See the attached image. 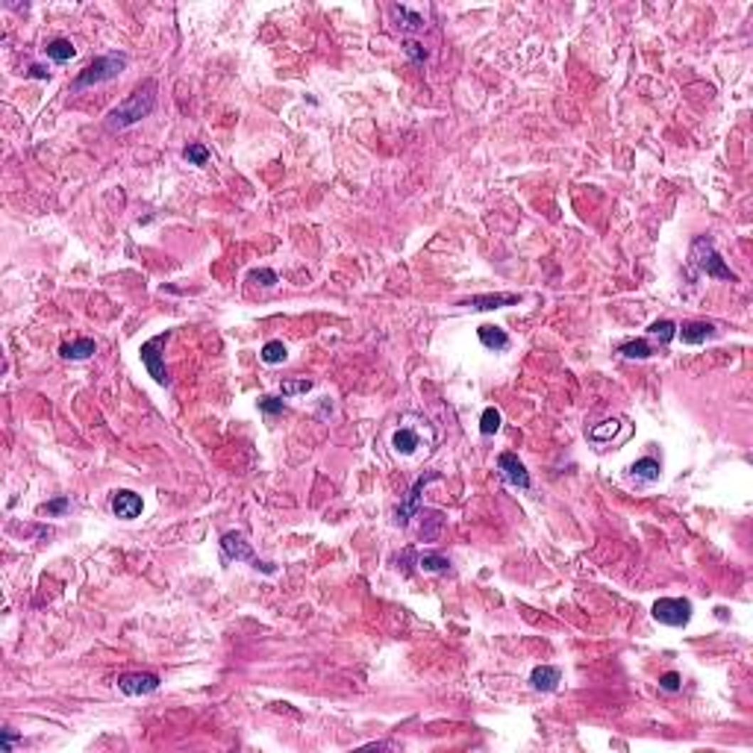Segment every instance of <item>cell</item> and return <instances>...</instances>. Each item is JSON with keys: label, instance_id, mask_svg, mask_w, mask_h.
<instances>
[{"label": "cell", "instance_id": "1", "mask_svg": "<svg viewBox=\"0 0 753 753\" xmlns=\"http://www.w3.org/2000/svg\"><path fill=\"white\" fill-rule=\"evenodd\" d=\"M154 110H156V82L147 80L144 85H139L130 97L121 100L115 110L106 115V127H110V130H127V127H133L141 118H147Z\"/></svg>", "mask_w": 753, "mask_h": 753}, {"label": "cell", "instance_id": "2", "mask_svg": "<svg viewBox=\"0 0 753 753\" xmlns=\"http://www.w3.org/2000/svg\"><path fill=\"white\" fill-rule=\"evenodd\" d=\"M127 65H130V56L127 53H103L97 56L95 62H89L71 82V89L74 92H82V89H92V85H103V82H112L118 80Z\"/></svg>", "mask_w": 753, "mask_h": 753}, {"label": "cell", "instance_id": "3", "mask_svg": "<svg viewBox=\"0 0 753 753\" xmlns=\"http://www.w3.org/2000/svg\"><path fill=\"white\" fill-rule=\"evenodd\" d=\"M688 262H692L698 271H703L706 277L727 279V283H739V277L724 265L721 253L715 250V242L709 239V235H698V239L692 242V250H688Z\"/></svg>", "mask_w": 753, "mask_h": 753}, {"label": "cell", "instance_id": "4", "mask_svg": "<svg viewBox=\"0 0 753 753\" xmlns=\"http://www.w3.org/2000/svg\"><path fill=\"white\" fill-rule=\"evenodd\" d=\"M221 556H224V562H233V559H235V562H250L256 571H262V574H277V565L256 556L250 542L245 539V533H239V530H230V533L221 535Z\"/></svg>", "mask_w": 753, "mask_h": 753}, {"label": "cell", "instance_id": "5", "mask_svg": "<svg viewBox=\"0 0 753 753\" xmlns=\"http://www.w3.org/2000/svg\"><path fill=\"white\" fill-rule=\"evenodd\" d=\"M653 618L665 627H685L692 621V600L685 597H662L653 604Z\"/></svg>", "mask_w": 753, "mask_h": 753}, {"label": "cell", "instance_id": "6", "mask_svg": "<svg viewBox=\"0 0 753 753\" xmlns=\"http://www.w3.org/2000/svg\"><path fill=\"white\" fill-rule=\"evenodd\" d=\"M171 338V333L165 330V333H159V336H154L150 341H144L141 344V362H144V368L150 371V377H154L159 385H168L171 383V377H168V371H165V362H162V356H159V348L162 344Z\"/></svg>", "mask_w": 753, "mask_h": 753}, {"label": "cell", "instance_id": "7", "mask_svg": "<svg viewBox=\"0 0 753 753\" xmlns=\"http://www.w3.org/2000/svg\"><path fill=\"white\" fill-rule=\"evenodd\" d=\"M433 480H442V474H439V471H429V474L418 477V480H415V486L410 488V494H406V501H403V503H400V506L395 509V515H397L395 521H397L400 527H406V524H410V518H412V515L418 512V503H421V491L427 488V483H433Z\"/></svg>", "mask_w": 753, "mask_h": 753}, {"label": "cell", "instance_id": "8", "mask_svg": "<svg viewBox=\"0 0 753 753\" xmlns=\"http://www.w3.org/2000/svg\"><path fill=\"white\" fill-rule=\"evenodd\" d=\"M118 688L124 695L139 698V695H154L159 688V677L150 671H136V674H121L118 677Z\"/></svg>", "mask_w": 753, "mask_h": 753}, {"label": "cell", "instance_id": "9", "mask_svg": "<svg viewBox=\"0 0 753 753\" xmlns=\"http://www.w3.org/2000/svg\"><path fill=\"white\" fill-rule=\"evenodd\" d=\"M498 471H501L503 483H509L515 488H530V474H527L524 462L515 454H501L498 456Z\"/></svg>", "mask_w": 753, "mask_h": 753}, {"label": "cell", "instance_id": "10", "mask_svg": "<svg viewBox=\"0 0 753 753\" xmlns=\"http://www.w3.org/2000/svg\"><path fill=\"white\" fill-rule=\"evenodd\" d=\"M141 509H144V501L139 498L136 491L121 488V491L112 494V512H115V518L133 521V518H139V515H141Z\"/></svg>", "mask_w": 753, "mask_h": 753}, {"label": "cell", "instance_id": "11", "mask_svg": "<svg viewBox=\"0 0 753 753\" xmlns=\"http://www.w3.org/2000/svg\"><path fill=\"white\" fill-rule=\"evenodd\" d=\"M392 447H395V454H400V456H415L418 450L424 447V442H421V433H418L415 427L403 424V427H397V429H395V436H392Z\"/></svg>", "mask_w": 753, "mask_h": 753}, {"label": "cell", "instance_id": "12", "mask_svg": "<svg viewBox=\"0 0 753 753\" xmlns=\"http://www.w3.org/2000/svg\"><path fill=\"white\" fill-rule=\"evenodd\" d=\"M677 336L683 344H706L709 338L718 336V327L709 324V321H688V324L677 327Z\"/></svg>", "mask_w": 753, "mask_h": 753}, {"label": "cell", "instance_id": "13", "mask_svg": "<svg viewBox=\"0 0 753 753\" xmlns=\"http://www.w3.org/2000/svg\"><path fill=\"white\" fill-rule=\"evenodd\" d=\"M559 683H562V671H559L556 665H539V668H533V674H530V685L535 692H553Z\"/></svg>", "mask_w": 753, "mask_h": 753}, {"label": "cell", "instance_id": "14", "mask_svg": "<svg viewBox=\"0 0 753 753\" xmlns=\"http://www.w3.org/2000/svg\"><path fill=\"white\" fill-rule=\"evenodd\" d=\"M389 15L395 18V27L403 30V33H421L427 27V21L424 15L412 12V9H406V6H389Z\"/></svg>", "mask_w": 753, "mask_h": 753}, {"label": "cell", "instance_id": "15", "mask_svg": "<svg viewBox=\"0 0 753 753\" xmlns=\"http://www.w3.org/2000/svg\"><path fill=\"white\" fill-rule=\"evenodd\" d=\"M521 294H474L468 297L462 306H471V309H501V306H512L518 304Z\"/></svg>", "mask_w": 753, "mask_h": 753}, {"label": "cell", "instance_id": "16", "mask_svg": "<svg viewBox=\"0 0 753 753\" xmlns=\"http://www.w3.org/2000/svg\"><path fill=\"white\" fill-rule=\"evenodd\" d=\"M659 474H662V465L653 456H641L639 462L630 465V480L636 483H656Z\"/></svg>", "mask_w": 753, "mask_h": 753}, {"label": "cell", "instance_id": "17", "mask_svg": "<svg viewBox=\"0 0 753 753\" xmlns=\"http://www.w3.org/2000/svg\"><path fill=\"white\" fill-rule=\"evenodd\" d=\"M477 336H480V341H483V348H488V351H498V353L509 351V336H506V330H501V327L483 324V327L477 330Z\"/></svg>", "mask_w": 753, "mask_h": 753}, {"label": "cell", "instance_id": "18", "mask_svg": "<svg viewBox=\"0 0 753 753\" xmlns=\"http://www.w3.org/2000/svg\"><path fill=\"white\" fill-rule=\"evenodd\" d=\"M95 351H97L95 338H77V341H68V344H62V348H59V353L65 359H89Z\"/></svg>", "mask_w": 753, "mask_h": 753}, {"label": "cell", "instance_id": "19", "mask_svg": "<svg viewBox=\"0 0 753 753\" xmlns=\"http://www.w3.org/2000/svg\"><path fill=\"white\" fill-rule=\"evenodd\" d=\"M621 427H624L621 418H607V421H600L597 427L589 429V439H592V442H612V439L618 436V429H621Z\"/></svg>", "mask_w": 753, "mask_h": 753}, {"label": "cell", "instance_id": "20", "mask_svg": "<svg viewBox=\"0 0 753 753\" xmlns=\"http://www.w3.org/2000/svg\"><path fill=\"white\" fill-rule=\"evenodd\" d=\"M45 53H48V59H53V62H68V59H74L77 48H74V41H71V38H53L50 45L45 48Z\"/></svg>", "mask_w": 753, "mask_h": 753}, {"label": "cell", "instance_id": "21", "mask_svg": "<svg viewBox=\"0 0 753 753\" xmlns=\"http://www.w3.org/2000/svg\"><path fill=\"white\" fill-rule=\"evenodd\" d=\"M621 353L627 359H651L653 356V348L648 344V338H633V341H624L621 344Z\"/></svg>", "mask_w": 753, "mask_h": 753}, {"label": "cell", "instance_id": "22", "mask_svg": "<svg viewBox=\"0 0 753 753\" xmlns=\"http://www.w3.org/2000/svg\"><path fill=\"white\" fill-rule=\"evenodd\" d=\"M418 562H421L424 571H433V574H447L450 571V559L442 556V553H424Z\"/></svg>", "mask_w": 753, "mask_h": 753}, {"label": "cell", "instance_id": "23", "mask_svg": "<svg viewBox=\"0 0 753 753\" xmlns=\"http://www.w3.org/2000/svg\"><path fill=\"white\" fill-rule=\"evenodd\" d=\"M501 429V410H494V406H486L483 410V418H480V433L483 436H494Z\"/></svg>", "mask_w": 753, "mask_h": 753}, {"label": "cell", "instance_id": "24", "mask_svg": "<svg viewBox=\"0 0 753 753\" xmlns=\"http://www.w3.org/2000/svg\"><path fill=\"white\" fill-rule=\"evenodd\" d=\"M648 333L653 338H659V344H668L677 336V324H674V321H668V318H662V321H656V324H651Z\"/></svg>", "mask_w": 753, "mask_h": 753}, {"label": "cell", "instance_id": "25", "mask_svg": "<svg viewBox=\"0 0 753 753\" xmlns=\"http://www.w3.org/2000/svg\"><path fill=\"white\" fill-rule=\"evenodd\" d=\"M286 356H289V351H286V344L283 341H268L265 348H262V362H268V365H279V362H286Z\"/></svg>", "mask_w": 753, "mask_h": 753}, {"label": "cell", "instance_id": "26", "mask_svg": "<svg viewBox=\"0 0 753 753\" xmlns=\"http://www.w3.org/2000/svg\"><path fill=\"white\" fill-rule=\"evenodd\" d=\"M312 389V380H286L283 385H279V392H283V397H294V395H306Z\"/></svg>", "mask_w": 753, "mask_h": 753}, {"label": "cell", "instance_id": "27", "mask_svg": "<svg viewBox=\"0 0 753 753\" xmlns=\"http://www.w3.org/2000/svg\"><path fill=\"white\" fill-rule=\"evenodd\" d=\"M183 156H186L191 165H206V162H209V150H206L203 144H188V147L183 150Z\"/></svg>", "mask_w": 753, "mask_h": 753}, {"label": "cell", "instance_id": "28", "mask_svg": "<svg viewBox=\"0 0 753 753\" xmlns=\"http://www.w3.org/2000/svg\"><path fill=\"white\" fill-rule=\"evenodd\" d=\"M260 410H262L265 415H283V412H286V403L279 400V397L262 395V397H260Z\"/></svg>", "mask_w": 753, "mask_h": 753}, {"label": "cell", "instance_id": "29", "mask_svg": "<svg viewBox=\"0 0 753 753\" xmlns=\"http://www.w3.org/2000/svg\"><path fill=\"white\" fill-rule=\"evenodd\" d=\"M250 279H253V283H262V286H274L277 283V274L268 271V268H262V271H250Z\"/></svg>", "mask_w": 753, "mask_h": 753}, {"label": "cell", "instance_id": "30", "mask_svg": "<svg viewBox=\"0 0 753 753\" xmlns=\"http://www.w3.org/2000/svg\"><path fill=\"white\" fill-rule=\"evenodd\" d=\"M659 685L665 688V692H677V688H680V674H677V671H668V674H662Z\"/></svg>", "mask_w": 753, "mask_h": 753}, {"label": "cell", "instance_id": "31", "mask_svg": "<svg viewBox=\"0 0 753 753\" xmlns=\"http://www.w3.org/2000/svg\"><path fill=\"white\" fill-rule=\"evenodd\" d=\"M406 53H410L415 62H424L427 59V50H424V45H418V41H406V48H403Z\"/></svg>", "mask_w": 753, "mask_h": 753}, {"label": "cell", "instance_id": "32", "mask_svg": "<svg viewBox=\"0 0 753 753\" xmlns=\"http://www.w3.org/2000/svg\"><path fill=\"white\" fill-rule=\"evenodd\" d=\"M65 509H68V498H59V501H53V503L45 506V512H50V515H62Z\"/></svg>", "mask_w": 753, "mask_h": 753}, {"label": "cell", "instance_id": "33", "mask_svg": "<svg viewBox=\"0 0 753 753\" xmlns=\"http://www.w3.org/2000/svg\"><path fill=\"white\" fill-rule=\"evenodd\" d=\"M15 742H18V736H15V733H9V730H4V739H0V753H9Z\"/></svg>", "mask_w": 753, "mask_h": 753}, {"label": "cell", "instance_id": "34", "mask_svg": "<svg viewBox=\"0 0 753 753\" xmlns=\"http://www.w3.org/2000/svg\"><path fill=\"white\" fill-rule=\"evenodd\" d=\"M30 77H36V80H48V77H50V71H45L41 65H33V68H30Z\"/></svg>", "mask_w": 753, "mask_h": 753}]
</instances>
